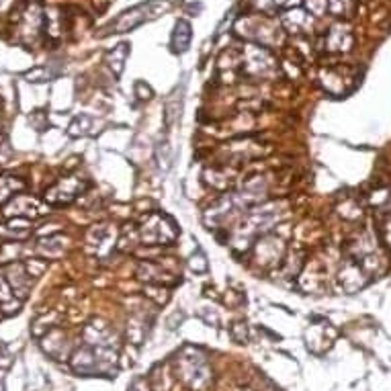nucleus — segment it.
I'll return each mask as SVG.
<instances>
[{
	"label": "nucleus",
	"instance_id": "obj_1",
	"mask_svg": "<svg viewBox=\"0 0 391 391\" xmlns=\"http://www.w3.org/2000/svg\"><path fill=\"white\" fill-rule=\"evenodd\" d=\"M266 195L264 179L248 181L242 188L226 193L205 211V224L209 228H221L235 217H244L252 207H256Z\"/></svg>",
	"mask_w": 391,
	"mask_h": 391
},
{
	"label": "nucleus",
	"instance_id": "obj_2",
	"mask_svg": "<svg viewBox=\"0 0 391 391\" xmlns=\"http://www.w3.org/2000/svg\"><path fill=\"white\" fill-rule=\"evenodd\" d=\"M283 217L281 205L270 203V205H262V207H252L238 224L234 232H232V244L238 250H248L259 238L266 235L273 226Z\"/></svg>",
	"mask_w": 391,
	"mask_h": 391
},
{
	"label": "nucleus",
	"instance_id": "obj_3",
	"mask_svg": "<svg viewBox=\"0 0 391 391\" xmlns=\"http://www.w3.org/2000/svg\"><path fill=\"white\" fill-rule=\"evenodd\" d=\"M72 369L84 375H115L117 373V352L113 346H92V344H82L78 350L70 359Z\"/></svg>",
	"mask_w": 391,
	"mask_h": 391
},
{
	"label": "nucleus",
	"instance_id": "obj_4",
	"mask_svg": "<svg viewBox=\"0 0 391 391\" xmlns=\"http://www.w3.org/2000/svg\"><path fill=\"white\" fill-rule=\"evenodd\" d=\"M137 238L146 246H170L179 238V226L170 215L154 211L142 219L137 228Z\"/></svg>",
	"mask_w": 391,
	"mask_h": 391
},
{
	"label": "nucleus",
	"instance_id": "obj_5",
	"mask_svg": "<svg viewBox=\"0 0 391 391\" xmlns=\"http://www.w3.org/2000/svg\"><path fill=\"white\" fill-rule=\"evenodd\" d=\"M177 373L184 385L193 391H203L211 381V369L207 361L195 348H186L184 352H181L177 361Z\"/></svg>",
	"mask_w": 391,
	"mask_h": 391
},
{
	"label": "nucleus",
	"instance_id": "obj_6",
	"mask_svg": "<svg viewBox=\"0 0 391 391\" xmlns=\"http://www.w3.org/2000/svg\"><path fill=\"white\" fill-rule=\"evenodd\" d=\"M170 4L168 2H162V0H148V2H142L137 6H133L130 11L121 13L111 25L107 27V33H128L135 27L144 25L152 19H156L158 15H162V11H166Z\"/></svg>",
	"mask_w": 391,
	"mask_h": 391
},
{
	"label": "nucleus",
	"instance_id": "obj_7",
	"mask_svg": "<svg viewBox=\"0 0 391 391\" xmlns=\"http://www.w3.org/2000/svg\"><path fill=\"white\" fill-rule=\"evenodd\" d=\"M242 72L250 78H270L277 74V62L264 46H246L242 52Z\"/></svg>",
	"mask_w": 391,
	"mask_h": 391
},
{
	"label": "nucleus",
	"instance_id": "obj_8",
	"mask_svg": "<svg viewBox=\"0 0 391 391\" xmlns=\"http://www.w3.org/2000/svg\"><path fill=\"white\" fill-rule=\"evenodd\" d=\"M86 188H88V181L86 179H82L78 174H68V177H62L57 183H53L46 191L43 201L50 207H62V205H68L74 199H78Z\"/></svg>",
	"mask_w": 391,
	"mask_h": 391
},
{
	"label": "nucleus",
	"instance_id": "obj_9",
	"mask_svg": "<svg viewBox=\"0 0 391 391\" xmlns=\"http://www.w3.org/2000/svg\"><path fill=\"white\" fill-rule=\"evenodd\" d=\"M238 29H244L240 31L242 35L259 41L261 46H270V43H277L279 41V25L266 17H259V19H246V21H240Z\"/></svg>",
	"mask_w": 391,
	"mask_h": 391
},
{
	"label": "nucleus",
	"instance_id": "obj_10",
	"mask_svg": "<svg viewBox=\"0 0 391 391\" xmlns=\"http://www.w3.org/2000/svg\"><path fill=\"white\" fill-rule=\"evenodd\" d=\"M50 213V205L46 201H39L31 195H17L4 205L6 217H23V219H35Z\"/></svg>",
	"mask_w": 391,
	"mask_h": 391
},
{
	"label": "nucleus",
	"instance_id": "obj_11",
	"mask_svg": "<svg viewBox=\"0 0 391 391\" xmlns=\"http://www.w3.org/2000/svg\"><path fill=\"white\" fill-rule=\"evenodd\" d=\"M4 277H6L8 285L13 289V293L23 301L27 295H29V291H31V285H33L31 275L27 273L25 262H11L4 268Z\"/></svg>",
	"mask_w": 391,
	"mask_h": 391
},
{
	"label": "nucleus",
	"instance_id": "obj_12",
	"mask_svg": "<svg viewBox=\"0 0 391 391\" xmlns=\"http://www.w3.org/2000/svg\"><path fill=\"white\" fill-rule=\"evenodd\" d=\"M137 279L150 283V285H170V283H177V275L168 273L160 262H139L137 266Z\"/></svg>",
	"mask_w": 391,
	"mask_h": 391
},
{
	"label": "nucleus",
	"instance_id": "obj_13",
	"mask_svg": "<svg viewBox=\"0 0 391 391\" xmlns=\"http://www.w3.org/2000/svg\"><path fill=\"white\" fill-rule=\"evenodd\" d=\"M88 244L95 250V254L104 256L115 246V234L109 230V226H95L88 232Z\"/></svg>",
	"mask_w": 391,
	"mask_h": 391
},
{
	"label": "nucleus",
	"instance_id": "obj_14",
	"mask_svg": "<svg viewBox=\"0 0 391 391\" xmlns=\"http://www.w3.org/2000/svg\"><path fill=\"white\" fill-rule=\"evenodd\" d=\"M0 235L8 240H27L31 235V219L23 217H11L4 226H0Z\"/></svg>",
	"mask_w": 391,
	"mask_h": 391
},
{
	"label": "nucleus",
	"instance_id": "obj_15",
	"mask_svg": "<svg viewBox=\"0 0 391 391\" xmlns=\"http://www.w3.org/2000/svg\"><path fill=\"white\" fill-rule=\"evenodd\" d=\"M21 299L13 293V289L8 285L6 277L0 275V312L2 315H13L21 310Z\"/></svg>",
	"mask_w": 391,
	"mask_h": 391
},
{
	"label": "nucleus",
	"instance_id": "obj_16",
	"mask_svg": "<svg viewBox=\"0 0 391 391\" xmlns=\"http://www.w3.org/2000/svg\"><path fill=\"white\" fill-rule=\"evenodd\" d=\"M352 46V35L346 27L334 25L328 33V50L332 52H348Z\"/></svg>",
	"mask_w": 391,
	"mask_h": 391
},
{
	"label": "nucleus",
	"instance_id": "obj_17",
	"mask_svg": "<svg viewBox=\"0 0 391 391\" xmlns=\"http://www.w3.org/2000/svg\"><path fill=\"white\" fill-rule=\"evenodd\" d=\"M27 183L19 177H0V205L2 203H8L11 199H15L21 191H25Z\"/></svg>",
	"mask_w": 391,
	"mask_h": 391
},
{
	"label": "nucleus",
	"instance_id": "obj_18",
	"mask_svg": "<svg viewBox=\"0 0 391 391\" xmlns=\"http://www.w3.org/2000/svg\"><path fill=\"white\" fill-rule=\"evenodd\" d=\"M283 25L287 27L291 33H306L312 27V19L306 11L295 8V11H289L287 15L283 17Z\"/></svg>",
	"mask_w": 391,
	"mask_h": 391
},
{
	"label": "nucleus",
	"instance_id": "obj_19",
	"mask_svg": "<svg viewBox=\"0 0 391 391\" xmlns=\"http://www.w3.org/2000/svg\"><path fill=\"white\" fill-rule=\"evenodd\" d=\"M128 55H130V43H119L117 48H113V52H109L107 60H109V66L111 70L119 76L125 68V62H128Z\"/></svg>",
	"mask_w": 391,
	"mask_h": 391
},
{
	"label": "nucleus",
	"instance_id": "obj_20",
	"mask_svg": "<svg viewBox=\"0 0 391 391\" xmlns=\"http://www.w3.org/2000/svg\"><path fill=\"white\" fill-rule=\"evenodd\" d=\"M191 25L186 21H179L174 27V35H172V48L174 52H186L188 43H191Z\"/></svg>",
	"mask_w": 391,
	"mask_h": 391
},
{
	"label": "nucleus",
	"instance_id": "obj_21",
	"mask_svg": "<svg viewBox=\"0 0 391 391\" xmlns=\"http://www.w3.org/2000/svg\"><path fill=\"white\" fill-rule=\"evenodd\" d=\"M90 117H86V115H78L74 121H72V125L68 128V135L70 137H82V135H86L88 133V128H90Z\"/></svg>",
	"mask_w": 391,
	"mask_h": 391
},
{
	"label": "nucleus",
	"instance_id": "obj_22",
	"mask_svg": "<svg viewBox=\"0 0 391 391\" xmlns=\"http://www.w3.org/2000/svg\"><path fill=\"white\" fill-rule=\"evenodd\" d=\"M306 4H308L310 15L313 17H322L328 8V0H306Z\"/></svg>",
	"mask_w": 391,
	"mask_h": 391
},
{
	"label": "nucleus",
	"instance_id": "obj_23",
	"mask_svg": "<svg viewBox=\"0 0 391 391\" xmlns=\"http://www.w3.org/2000/svg\"><path fill=\"white\" fill-rule=\"evenodd\" d=\"M348 2H350V0H328V6H330V11H332L336 17H342V15H346V11H348Z\"/></svg>",
	"mask_w": 391,
	"mask_h": 391
},
{
	"label": "nucleus",
	"instance_id": "obj_24",
	"mask_svg": "<svg viewBox=\"0 0 391 391\" xmlns=\"http://www.w3.org/2000/svg\"><path fill=\"white\" fill-rule=\"evenodd\" d=\"M11 359H13V357H11V352H8V346H6V344H0V366H2V369H8L11 363H13Z\"/></svg>",
	"mask_w": 391,
	"mask_h": 391
},
{
	"label": "nucleus",
	"instance_id": "obj_25",
	"mask_svg": "<svg viewBox=\"0 0 391 391\" xmlns=\"http://www.w3.org/2000/svg\"><path fill=\"white\" fill-rule=\"evenodd\" d=\"M135 90H142V97H139V99H146V101H148V99L152 97L150 86H144V82H137V84H135Z\"/></svg>",
	"mask_w": 391,
	"mask_h": 391
},
{
	"label": "nucleus",
	"instance_id": "obj_26",
	"mask_svg": "<svg viewBox=\"0 0 391 391\" xmlns=\"http://www.w3.org/2000/svg\"><path fill=\"white\" fill-rule=\"evenodd\" d=\"M301 0H273V4H277V6H281V8H291V6H295V4H299Z\"/></svg>",
	"mask_w": 391,
	"mask_h": 391
},
{
	"label": "nucleus",
	"instance_id": "obj_27",
	"mask_svg": "<svg viewBox=\"0 0 391 391\" xmlns=\"http://www.w3.org/2000/svg\"><path fill=\"white\" fill-rule=\"evenodd\" d=\"M130 391H148V390H146V387H144V385H142L139 381H135V383L131 385V390H130Z\"/></svg>",
	"mask_w": 391,
	"mask_h": 391
},
{
	"label": "nucleus",
	"instance_id": "obj_28",
	"mask_svg": "<svg viewBox=\"0 0 391 391\" xmlns=\"http://www.w3.org/2000/svg\"><path fill=\"white\" fill-rule=\"evenodd\" d=\"M0 317H2V312H0Z\"/></svg>",
	"mask_w": 391,
	"mask_h": 391
}]
</instances>
